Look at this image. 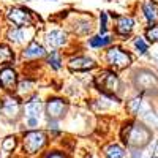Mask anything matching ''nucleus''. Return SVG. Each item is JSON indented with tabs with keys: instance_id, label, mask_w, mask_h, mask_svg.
Instances as JSON below:
<instances>
[{
	"instance_id": "20",
	"label": "nucleus",
	"mask_w": 158,
	"mask_h": 158,
	"mask_svg": "<svg viewBox=\"0 0 158 158\" xmlns=\"http://www.w3.org/2000/svg\"><path fill=\"white\" fill-rule=\"evenodd\" d=\"M48 63L51 65V68L59 70L62 67V59H60V56L57 54V52H51V54L48 56Z\"/></svg>"
},
{
	"instance_id": "16",
	"label": "nucleus",
	"mask_w": 158,
	"mask_h": 158,
	"mask_svg": "<svg viewBox=\"0 0 158 158\" xmlns=\"http://www.w3.org/2000/svg\"><path fill=\"white\" fill-rule=\"evenodd\" d=\"M13 59H15L13 51L8 46H5V44H0V65L10 63V62H13Z\"/></svg>"
},
{
	"instance_id": "10",
	"label": "nucleus",
	"mask_w": 158,
	"mask_h": 158,
	"mask_svg": "<svg viewBox=\"0 0 158 158\" xmlns=\"http://www.w3.org/2000/svg\"><path fill=\"white\" fill-rule=\"evenodd\" d=\"M44 41H46V46L52 51H56L59 48H62L65 43H67V33L62 32V30H51L46 38H44Z\"/></svg>"
},
{
	"instance_id": "27",
	"label": "nucleus",
	"mask_w": 158,
	"mask_h": 158,
	"mask_svg": "<svg viewBox=\"0 0 158 158\" xmlns=\"http://www.w3.org/2000/svg\"><path fill=\"white\" fill-rule=\"evenodd\" d=\"M46 158H67L63 153H59V152H54V153H49Z\"/></svg>"
},
{
	"instance_id": "26",
	"label": "nucleus",
	"mask_w": 158,
	"mask_h": 158,
	"mask_svg": "<svg viewBox=\"0 0 158 158\" xmlns=\"http://www.w3.org/2000/svg\"><path fill=\"white\" fill-rule=\"evenodd\" d=\"M30 87H32V82H30V81H22L18 89H19V92H22V94H24V92H29Z\"/></svg>"
},
{
	"instance_id": "14",
	"label": "nucleus",
	"mask_w": 158,
	"mask_h": 158,
	"mask_svg": "<svg viewBox=\"0 0 158 158\" xmlns=\"http://www.w3.org/2000/svg\"><path fill=\"white\" fill-rule=\"evenodd\" d=\"M46 54V51H44V48L41 46V44H38V43H30L27 48L24 49V52H22V56H24V59H29V60H32V59H40V57H43Z\"/></svg>"
},
{
	"instance_id": "18",
	"label": "nucleus",
	"mask_w": 158,
	"mask_h": 158,
	"mask_svg": "<svg viewBox=\"0 0 158 158\" xmlns=\"http://www.w3.org/2000/svg\"><path fill=\"white\" fill-rule=\"evenodd\" d=\"M123 156H125V150L117 144H112L106 149V158H123Z\"/></svg>"
},
{
	"instance_id": "3",
	"label": "nucleus",
	"mask_w": 158,
	"mask_h": 158,
	"mask_svg": "<svg viewBox=\"0 0 158 158\" xmlns=\"http://www.w3.org/2000/svg\"><path fill=\"white\" fill-rule=\"evenodd\" d=\"M44 142H46V135L43 131L32 130L24 136V150L27 153H36L44 146Z\"/></svg>"
},
{
	"instance_id": "2",
	"label": "nucleus",
	"mask_w": 158,
	"mask_h": 158,
	"mask_svg": "<svg viewBox=\"0 0 158 158\" xmlns=\"http://www.w3.org/2000/svg\"><path fill=\"white\" fill-rule=\"evenodd\" d=\"M97 85L101 92L108 95H115L118 87H120V81H118V77L111 73V71H104L101 73L98 77H97Z\"/></svg>"
},
{
	"instance_id": "7",
	"label": "nucleus",
	"mask_w": 158,
	"mask_h": 158,
	"mask_svg": "<svg viewBox=\"0 0 158 158\" xmlns=\"http://www.w3.org/2000/svg\"><path fill=\"white\" fill-rule=\"evenodd\" d=\"M41 101L40 100H32L25 104V117H27V125L30 128H35L38 125V118L41 114Z\"/></svg>"
},
{
	"instance_id": "19",
	"label": "nucleus",
	"mask_w": 158,
	"mask_h": 158,
	"mask_svg": "<svg viewBox=\"0 0 158 158\" xmlns=\"http://www.w3.org/2000/svg\"><path fill=\"white\" fill-rule=\"evenodd\" d=\"M25 33L22 30V27H15V29H10L8 32V38L11 40V41H15V43H21L22 40H24Z\"/></svg>"
},
{
	"instance_id": "23",
	"label": "nucleus",
	"mask_w": 158,
	"mask_h": 158,
	"mask_svg": "<svg viewBox=\"0 0 158 158\" xmlns=\"http://www.w3.org/2000/svg\"><path fill=\"white\" fill-rule=\"evenodd\" d=\"M147 38H149V41H152V43H158V24L152 25V27L147 30Z\"/></svg>"
},
{
	"instance_id": "28",
	"label": "nucleus",
	"mask_w": 158,
	"mask_h": 158,
	"mask_svg": "<svg viewBox=\"0 0 158 158\" xmlns=\"http://www.w3.org/2000/svg\"><path fill=\"white\" fill-rule=\"evenodd\" d=\"M155 60H156V62H158V57H155Z\"/></svg>"
},
{
	"instance_id": "12",
	"label": "nucleus",
	"mask_w": 158,
	"mask_h": 158,
	"mask_svg": "<svg viewBox=\"0 0 158 158\" xmlns=\"http://www.w3.org/2000/svg\"><path fill=\"white\" fill-rule=\"evenodd\" d=\"M68 65L73 71H87L95 67V62L89 57H73Z\"/></svg>"
},
{
	"instance_id": "9",
	"label": "nucleus",
	"mask_w": 158,
	"mask_h": 158,
	"mask_svg": "<svg viewBox=\"0 0 158 158\" xmlns=\"http://www.w3.org/2000/svg\"><path fill=\"white\" fill-rule=\"evenodd\" d=\"M16 82H18V76L13 68L5 67L0 70V87L2 89H5L6 92H11L16 89Z\"/></svg>"
},
{
	"instance_id": "8",
	"label": "nucleus",
	"mask_w": 158,
	"mask_h": 158,
	"mask_svg": "<svg viewBox=\"0 0 158 158\" xmlns=\"http://www.w3.org/2000/svg\"><path fill=\"white\" fill-rule=\"evenodd\" d=\"M136 85L146 92H150L158 87V81H156L155 74L150 71H138L136 73Z\"/></svg>"
},
{
	"instance_id": "24",
	"label": "nucleus",
	"mask_w": 158,
	"mask_h": 158,
	"mask_svg": "<svg viewBox=\"0 0 158 158\" xmlns=\"http://www.w3.org/2000/svg\"><path fill=\"white\" fill-rule=\"evenodd\" d=\"M15 146H16V139L15 138H6L3 141V144H2L3 150H13V149H15Z\"/></svg>"
},
{
	"instance_id": "1",
	"label": "nucleus",
	"mask_w": 158,
	"mask_h": 158,
	"mask_svg": "<svg viewBox=\"0 0 158 158\" xmlns=\"http://www.w3.org/2000/svg\"><path fill=\"white\" fill-rule=\"evenodd\" d=\"M122 138L125 141V144H128L130 147H135V149H141L144 146H147L152 135H150V130L142 125V123H130L123 128L122 131Z\"/></svg>"
},
{
	"instance_id": "4",
	"label": "nucleus",
	"mask_w": 158,
	"mask_h": 158,
	"mask_svg": "<svg viewBox=\"0 0 158 158\" xmlns=\"http://www.w3.org/2000/svg\"><path fill=\"white\" fill-rule=\"evenodd\" d=\"M106 60L112 68H127L131 63V57L130 54H127L125 51H122L120 48H111L106 52Z\"/></svg>"
},
{
	"instance_id": "5",
	"label": "nucleus",
	"mask_w": 158,
	"mask_h": 158,
	"mask_svg": "<svg viewBox=\"0 0 158 158\" xmlns=\"http://www.w3.org/2000/svg\"><path fill=\"white\" fill-rule=\"evenodd\" d=\"M8 21L15 25V27H27L32 24V15L30 11L24 8H11L6 15Z\"/></svg>"
},
{
	"instance_id": "21",
	"label": "nucleus",
	"mask_w": 158,
	"mask_h": 158,
	"mask_svg": "<svg viewBox=\"0 0 158 158\" xmlns=\"http://www.w3.org/2000/svg\"><path fill=\"white\" fill-rule=\"evenodd\" d=\"M141 104H142V100H141L139 97L133 98V100L128 103V111H130L131 114H138V112L141 111Z\"/></svg>"
},
{
	"instance_id": "15",
	"label": "nucleus",
	"mask_w": 158,
	"mask_h": 158,
	"mask_svg": "<svg viewBox=\"0 0 158 158\" xmlns=\"http://www.w3.org/2000/svg\"><path fill=\"white\" fill-rule=\"evenodd\" d=\"M142 11H144V16H146L147 22L153 24V22L158 21V5L155 2L147 0V2L144 3V6H142Z\"/></svg>"
},
{
	"instance_id": "11",
	"label": "nucleus",
	"mask_w": 158,
	"mask_h": 158,
	"mask_svg": "<svg viewBox=\"0 0 158 158\" xmlns=\"http://www.w3.org/2000/svg\"><path fill=\"white\" fill-rule=\"evenodd\" d=\"M2 112L10 118H16L21 114V103L13 97H5L2 101Z\"/></svg>"
},
{
	"instance_id": "17",
	"label": "nucleus",
	"mask_w": 158,
	"mask_h": 158,
	"mask_svg": "<svg viewBox=\"0 0 158 158\" xmlns=\"http://www.w3.org/2000/svg\"><path fill=\"white\" fill-rule=\"evenodd\" d=\"M111 41L112 40L109 38V36H106V35H100V36H94V38H90L89 40V44L92 46V48H104V46H108V44H111Z\"/></svg>"
},
{
	"instance_id": "22",
	"label": "nucleus",
	"mask_w": 158,
	"mask_h": 158,
	"mask_svg": "<svg viewBox=\"0 0 158 158\" xmlns=\"http://www.w3.org/2000/svg\"><path fill=\"white\" fill-rule=\"evenodd\" d=\"M135 48L138 49V52H139V54H146V52H147V49H149L147 43L144 41V38H141V36L135 40Z\"/></svg>"
},
{
	"instance_id": "25",
	"label": "nucleus",
	"mask_w": 158,
	"mask_h": 158,
	"mask_svg": "<svg viewBox=\"0 0 158 158\" xmlns=\"http://www.w3.org/2000/svg\"><path fill=\"white\" fill-rule=\"evenodd\" d=\"M106 21H108V16H106V13H101V16H100V32L101 35L106 33V29H108V25H106Z\"/></svg>"
},
{
	"instance_id": "6",
	"label": "nucleus",
	"mask_w": 158,
	"mask_h": 158,
	"mask_svg": "<svg viewBox=\"0 0 158 158\" xmlns=\"http://www.w3.org/2000/svg\"><path fill=\"white\" fill-rule=\"evenodd\" d=\"M46 112L49 115V120H59V118H62L65 115V112H67V103L60 98L51 100L46 104Z\"/></svg>"
},
{
	"instance_id": "13",
	"label": "nucleus",
	"mask_w": 158,
	"mask_h": 158,
	"mask_svg": "<svg viewBox=\"0 0 158 158\" xmlns=\"http://www.w3.org/2000/svg\"><path fill=\"white\" fill-rule=\"evenodd\" d=\"M135 27V21L128 18V16H120V18H117V25H115V30L118 35H122V36H127L131 33V30H133Z\"/></svg>"
}]
</instances>
